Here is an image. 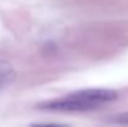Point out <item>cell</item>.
Masks as SVG:
<instances>
[{
  "instance_id": "7a4b0ae2",
  "label": "cell",
  "mask_w": 128,
  "mask_h": 127,
  "mask_svg": "<svg viewBox=\"0 0 128 127\" xmlns=\"http://www.w3.org/2000/svg\"><path fill=\"white\" fill-rule=\"evenodd\" d=\"M14 72L10 69H0V90L12 81Z\"/></svg>"
},
{
  "instance_id": "3957f363",
  "label": "cell",
  "mask_w": 128,
  "mask_h": 127,
  "mask_svg": "<svg viewBox=\"0 0 128 127\" xmlns=\"http://www.w3.org/2000/svg\"><path fill=\"white\" fill-rule=\"evenodd\" d=\"M112 121L116 122V123H120V125H128V112L120 113V115L114 116L112 118Z\"/></svg>"
},
{
  "instance_id": "6da1fadb",
  "label": "cell",
  "mask_w": 128,
  "mask_h": 127,
  "mask_svg": "<svg viewBox=\"0 0 128 127\" xmlns=\"http://www.w3.org/2000/svg\"><path fill=\"white\" fill-rule=\"evenodd\" d=\"M118 95L108 88H87L70 93L62 98L52 100L40 105L41 108L52 111H88L103 103L117 100Z\"/></svg>"
},
{
  "instance_id": "277c9868",
  "label": "cell",
  "mask_w": 128,
  "mask_h": 127,
  "mask_svg": "<svg viewBox=\"0 0 128 127\" xmlns=\"http://www.w3.org/2000/svg\"><path fill=\"white\" fill-rule=\"evenodd\" d=\"M31 127H67L65 125H56V123H38V125H31Z\"/></svg>"
}]
</instances>
